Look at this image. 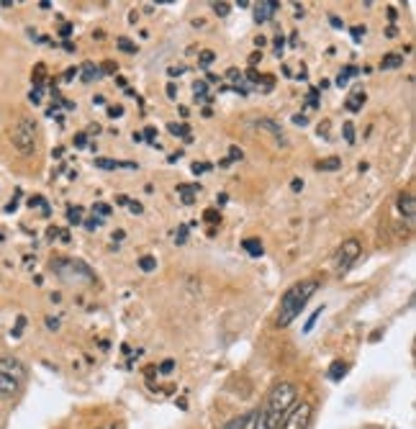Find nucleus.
Returning a JSON list of instances; mask_svg holds the SVG:
<instances>
[{"label": "nucleus", "instance_id": "052dcab7", "mask_svg": "<svg viewBox=\"0 0 416 429\" xmlns=\"http://www.w3.org/2000/svg\"><path fill=\"white\" fill-rule=\"evenodd\" d=\"M0 429H6V414H3V409H0Z\"/></svg>", "mask_w": 416, "mask_h": 429}, {"label": "nucleus", "instance_id": "c85d7f7f", "mask_svg": "<svg viewBox=\"0 0 416 429\" xmlns=\"http://www.w3.org/2000/svg\"><path fill=\"white\" fill-rule=\"evenodd\" d=\"M29 206H31V208H34V206H39V208H41V213H44V216H49V203H46L44 198H39V196H34V198L29 201Z\"/></svg>", "mask_w": 416, "mask_h": 429}, {"label": "nucleus", "instance_id": "5701e85b", "mask_svg": "<svg viewBox=\"0 0 416 429\" xmlns=\"http://www.w3.org/2000/svg\"><path fill=\"white\" fill-rule=\"evenodd\" d=\"M116 44H118V49H121V51H126V54H136V49H139V46H136L134 41H131V39H126V36H118V39H116Z\"/></svg>", "mask_w": 416, "mask_h": 429}, {"label": "nucleus", "instance_id": "bb28decb", "mask_svg": "<svg viewBox=\"0 0 416 429\" xmlns=\"http://www.w3.org/2000/svg\"><path fill=\"white\" fill-rule=\"evenodd\" d=\"M213 57H216L213 51H208V49L201 51V54H198V67H203V70H206V67H208V64L213 62Z\"/></svg>", "mask_w": 416, "mask_h": 429}, {"label": "nucleus", "instance_id": "c9c22d12", "mask_svg": "<svg viewBox=\"0 0 416 429\" xmlns=\"http://www.w3.org/2000/svg\"><path fill=\"white\" fill-rule=\"evenodd\" d=\"M101 221H103V218H98V216L88 218V221H85V229H88V231H96L98 226H101Z\"/></svg>", "mask_w": 416, "mask_h": 429}, {"label": "nucleus", "instance_id": "6ab92c4d", "mask_svg": "<svg viewBox=\"0 0 416 429\" xmlns=\"http://www.w3.org/2000/svg\"><path fill=\"white\" fill-rule=\"evenodd\" d=\"M255 417H257V411H250V414H242L239 419H231L229 424H226L224 429H244L247 424H252L255 422Z\"/></svg>", "mask_w": 416, "mask_h": 429}, {"label": "nucleus", "instance_id": "a878e982", "mask_svg": "<svg viewBox=\"0 0 416 429\" xmlns=\"http://www.w3.org/2000/svg\"><path fill=\"white\" fill-rule=\"evenodd\" d=\"M211 162H193V175H203V173H211Z\"/></svg>", "mask_w": 416, "mask_h": 429}, {"label": "nucleus", "instance_id": "680f3d73", "mask_svg": "<svg viewBox=\"0 0 416 429\" xmlns=\"http://www.w3.org/2000/svg\"><path fill=\"white\" fill-rule=\"evenodd\" d=\"M3 239H6V237H3V231H0V242H3Z\"/></svg>", "mask_w": 416, "mask_h": 429}, {"label": "nucleus", "instance_id": "79ce46f5", "mask_svg": "<svg viewBox=\"0 0 416 429\" xmlns=\"http://www.w3.org/2000/svg\"><path fill=\"white\" fill-rule=\"evenodd\" d=\"M290 188H293L295 193H301L303 191V180L301 178H293V180H290Z\"/></svg>", "mask_w": 416, "mask_h": 429}, {"label": "nucleus", "instance_id": "6e6d98bb", "mask_svg": "<svg viewBox=\"0 0 416 429\" xmlns=\"http://www.w3.org/2000/svg\"><path fill=\"white\" fill-rule=\"evenodd\" d=\"M77 72H80V70H77V67H75V70H67V72H64V80H72V77H75Z\"/></svg>", "mask_w": 416, "mask_h": 429}, {"label": "nucleus", "instance_id": "7ed1b4c3", "mask_svg": "<svg viewBox=\"0 0 416 429\" xmlns=\"http://www.w3.org/2000/svg\"><path fill=\"white\" fill-rule=\"evenodd\" d=\"M29 370L19 358L13 355H0V396L3 398H16L24 391Z\"/></svg>", "mask_w": 416, "mask_h": 429}, {"label": "nucleus", "instance_id": "ea45409f", "mask_svg": "<svg viewBox=\"0 0 416 429\" xmlns=\"http://www.w3.org/2000/svg\"><path fill=\"white\" fill-rule=\"evenodd\" d=\"M108 116H111V118H118V116H123V108H121V106H111Z\"/></svg>", "mask_w": 416, "mask_h": 429}, {"label": "nucleus", "instance_id": "4d7b16f0", "mask_svg": "<svg viewBox=\"0 0 416 429\" xmlns=\"http://www.w3.org/2000/svg\"><path fill=\"white\" fill-rule=\"evenodd\" d=\"M329 21H332V24H334V29H342V26H345L340 19H337V16H332V19H329Z\"/></svg>", "mask_w": 416, "mask_h": 429}, {"label": "nucleus", "instance_id": "423d86ee", "mask_svg": "<svg viewBox=\"0 0 416 429\" xmlns=\"http://www.w3.org/2000/svg\"><path fill=\"white\" fill-rule=\"evenodd\" d=\"M360 255H362V244L357 242V239H345V242L337 247V252H334V273L337 276H347L350 270H352V265L360 260Z\"/></svg>", "mask_w": 416, "mask_h": 429}, {"label": "nucleus", "instance_id": "4468645a", "mask_svg": "<svg viewBox=\"0 0 416 429\" xmlns=\"http://www.w3.org/2000/svg\"><path fill=\"white\" fill-rule=\"evenodd\" d=\"M380 67H383V70H398V67H404V54L388 51V54H383V59H380Z\"/></svg>", "mask_w": 416, "mask_h": 429}, {"label": "nucleus", "instance_id": "bf43d9fd", "mask_svg": "<svg viewBox=\"0 0 416 429\" xmlns=\"http://www.w3.org/2000/svg\"><path fill=\"white\" fill-rule=\"evenodd\" d=\"M167 96H170V98H175V85H173V83L167 85Z\"/></svg>", "mask_w": 416, "mask_h": 429}, {"label": "nucleus", "instance_id": "f8f14e48", "mask_svg": "<svg viewBox=\"0 0 416 429\" xmlns=\"http://www.w3.org/2000/svg\"><path fill=\"white\" fill-rule=\"evenodd\" d=\"M98 170H118V167H126V170H136V162L128 160H108V157H98L96 160Z\"/></svg>", "mask_w": 416, "mask_h": 429}, {"label": "nucleus", "instance_id": "864d4df0", "mask_svg": "<svg viewBox=\"0 0 416 429\" xmlns=\"http://www.w3.org/2000/svg\"><path fill=\"white\" fill-rule=\"evenodd\" d=\"M46 327H49V329H57V327H59V321H57V319H51V316H49V319H46Z\"/></svg>", "mask_w": 416, "mask_h": 429}, {"label": "nucleus", "instance_id": "a211bd4d", "mask_svg": "<svg viewBox=\"0 0 416 429\" xmlns=\"http://www.w3.org/2000/svg\"><path fill=\"white\" fill-rule=\"evenodd\" d=\"M80 75H83V83H93V80L101 77V70H98L93 62H85L83 67H80Z\"/></svg>", "mask_w": 416, "mask_h": 429}, {"label": "nucleus", "instance_id": "c756f323", "mask_svg": "<svg viewBox=\"0 0 416 429\" xmlns=\"http://www.w3.org/2000/svg\"><path fill=\"white\" fill-rule=\"evenodd\" d=\"M93 213H96L98 218L111 216V206L108 203H96V206H93Z\"/></svg>", "mask_w": 416, "mask_h": 429}, {"label": "nucleus", "instance_id": "9b49d317", "mask_svg": "<svg viewBox=\"0 0 416 429\" xmlns=\"http://www.w3.org/2000/svg\"><path fill=\"white\" fill-rule=\"evenodd\" d=\"M255 126H257V128H265V131H270V134L275 136V139L280 141V144H288V139H285V134H283V128L278 126V123L273 121V118H257Z\"/></svg>", "mask_w": 416, "mask_h": 429}, {"label": "nucleus", "instance_id": "4c0bfd02", "mask_svg": "<svg viewBox=\"0 0 416 429\" xmlns=\"http://www.w3.org/2000/svg\"><path fill=\"white\" fill-rule=\"evenodd\" d=\"M186 239H188V226H180V229H178V237H175V242H178V244H186Z\"/></svg>", "mask_w": 416, "mask_h": 429}, {"label": "nucleus", "instance_id": "a18cd8bd", "mask_svg": "<svg viewBox=\"0 0 416 429\" xmlns=\"http://www.w3.org/2000/svg\"><path fill=\"white\" fill-rule=\"evenodd\" d=\"M24 324H26V319L21 316L19 324H16V329H13V337H21V329H24Z\"/></svg>", "mask_w": 416, "mask_h": 429}, {"label": "nucleus", "instance_id": "49530a36", "mask_svg": "<svg viewBox=\"0 0 416 429\" xmlns=\"http://www.w3.org/2000/svg\"><path fill=\"white\" fill-rule=\"evenodd\" d=\"M352 36H355V39L365 36V26H355V29H352Z\"/></svg>", "mask_w": 416, "mask_h": 429}, {"label": "nucleus", "instance_id": "603ef678", "mask_svg": "<svg viewBox=\"0 0 416 429\" xmlns=\"http://www.w3.org/2000/svg\"><path fill=\"white\" fill-rule=\"evenodd\" d=\"M226 75H229L231 80H242V75H239V70H234V67H231V70L226 72Z\"/></svg>", "mask_w": 416, "mask_h": 429}, {"label": "nucleus", "instance_id": "412c9836", "mask_svg": "<svg viewBox=\"0 0 416 429\" xmlns=\"http://www.w3.org/2000/svg\"><path fill=\"white\" fill-rule=\"evenodd\" d=\"M167 131H170V134L173 136H180V139H191V126H188V123H170V126H167Z\"/></svg>", "mask_w": 416, "mask_h": 429}, {"label": "nucleus", "instance_id": "5fc2aeb1", "mask_svg": "<svg viewBox=\"0 0 416 429\" xmlns=\"http://www.w3.org/2000/svg\"><path fill=\"white\" fill-rule=\"evenodd\" d=\"M260 59H263V54H260V51H255V54H252V57H250V64H257V62H260Z\"/></svg>", "mask_w": 416, "mask_h": 429}, {"label": "nucleus", "instance_id": "37998d69", "mask_svg": "<svg viewBox=\"0 0 416 429\" xmlns=\"http://www.w3.org/2000/svg\"><path fill=\"white\" fill-rule=\"evenodd\" d=\"M75 144H77V147H85V144H88V134H77Z\"/></svg>", "mask_w": 416, "mask_h": 429}, {"label": "nucleus", "instance_id": "cd10ccee", "mask_svg": "<svg viewBox=\"0 0 416 429\" xmlns=\"http://www.w3.org/2000/svg\"><path fill=\"white\" fill-rule=\"evenodd\" d=\"M321 311H324V306H319V308H316V311H314V314L308 316V321H306V327H303V332L308 334V332H311V329H314V324H316V321H319Z\"/></svg>", "mask_w": 416, "mask_h": 429}, {"label": "nucleus", "instance_id": "2eb2a0df", "mask_svg": "<svg viewBox=\"0 0 416 429\" xmlns=\"http://www.w3.org/2000/svg\"><path fill=\"white\" fill-rule=\"evenodd\" d=\"M347 370H350V365H347L345 360H334L332 365H329V370H327V375L332 380H342L347 375Z\"/></svg>", "mask_w": 416, "mask_h": 429}, {"label": "nucleus", "instance_id": "4be33fe9", "mask_svg": "<svg viewBox=\"0 0 416 429\" xmlns=\"http://www.w3.org/2000/svg\"><path fill=\"white\" fill-rule=\"evenodd\" d=\"M139 268H141V273H154V270H157V260H154L152 255H141Z\"/></svg>", "mask_w": 416, "mask_h": 429}, {"label": "nucleus", "instance_id": "aec40b11", "mask_svg": "<svg viewBox=\"0 0 416 429\" xmlns=\"http://www.w3.org/2000/svg\"><path fill=\"white\" fill-rule=\"evenodd\" d=\"M242 247L250 252L252 257H263L265 255V247H263V242H260V239H244Z\"/></svg>", "mask_w": 416, "mask_h": 429}, {"label": "nucleus", "instance_id": "393cba45", "mask_svg": "<svg viewBox=\"0 0 416 429\" xmlns=\"http://www.w3.org/2000/svg\"><path fill=\"white\" fill-rule=\"evenodd\" d=\"M67 221H70V224H80V221H83V208H80V206L67 208Z\"/></svg>", "mask_w": 416, "mask_h": 429}, {"label": "nucleus", "instance_id": "c03bdc74", "mask_svg": "<svg viewBox=\"0 0 416 429\" xmlns=\"http://www.w3.org/2000/svg\"><path fill=\"white\" fill-rule=\"evenodd\" d=\"M128 208H131V213H141L144 208H141V203H136V201H128Z\"/></svg>", "mask_w": 416, "mask_h": 429}, {"label": "nucleus", "instance_id": "09e8293b", "mask_svg": "<svg viewBox=\"0 0 416 429\" xmlns=\"http://www.w3.org/2000/svg\"><path fill=\"white\" fill-rule=\"evenodd\" d=\"M103 72H116V64H113V62H106V64H103L101 75H103Z\"/></svg>", "mask_w": 416, "mask_h": 429}, {"label": "nucleus", "instance_id": "7c9ffc66", "mask_svg": "<svg viewBox=\"0 0 416 429\" xmlns=\"http://www.w3.org/2000/svg\"><path fill=\"white\" fill-rule=\"evenodd\" d=\"M231 6L229 3H213V13H216L218 19H224V16H229Z\"/></svg>", "mask_w": 416, "mask_h": 429}, {"label": "nucleus", "instance_id": "f257e3e1", "mask_svg": "<svg viewBox=\"0 0 416 429\" xmlns=\"http://www.w3.org/2000/svg\"><path fill=\"white\" fill-rule=\"evenodd\" d=\"M298 401V388L290 380H280L270 388L265 406L257 411L255 417V429H278L283 424V419L288 417V411Z\"/></svg>", "mask_w": 416, "mask_h": 429}, {"label": "nucleus", "instance_id": "20e7f679", "mask_svg": "<svg viewBox=\"0 0 416 429\" xmlns=\"http://www.w3.org/2000/svg\"><path fill=\"white\" fill-rule=\"evenodd\" d=\"M49 268L54 270L59 281L70 283V286H93L96 283V273L90 270V265L75 260V257H57L49 263Z\"/></svg>", "mask_w": 416, "mask_h": 429}, {"label": "nucleus", "instance_id": "13d9d810", "mask_svg": "<svg viewBox=\"0 0 416 429\" xmlns=\"http://www.w3.org/2000/svg\"><path fill=\"white\" fill-rule=\"evenodd\" d=\"M255 44H257V46H265V44H268V39H265V36H257Z\"/></svg>", "mask_w": 416, "mask_h": 429}, {"label": "nucleus", "instance_id": "9d476101", "mask_svg": "<svg viewBox=\"0 0 416 429\" xmlns=\"http://www.w3.org/2000/svg\"><path fill=\"white\" fill-rule=\"evenodd\" d=\"M201 191H203V188H201V183H180V186H178V196H180V201H183V203H193V201L201 196Z\"/></svg>", "mask_w": 416, "mask_h": 429}, {"label": "nucleus", "instance_id": "3c124183", "mask_svg": "<svg viewBox=\"0 0 416 429\" xmlns=\"http://www.w3.org/2000/svg\"><path fill=\"white\" fill-rule=\"evenodd\" d=\"M183 72H186V67H170V75H173V77L183 75Z\"/></svg>", "mask_w": 416, "mask_h": 429}, {"label": "nucleus", "instance_id": "2f4dec72", "mask_svg": "<svg viewBox=\"0 0 416 429\" xmlns=\"http://www.w3.org/2000/svg\"><path fill=\"white\" fill-rule=\"evenodd\" d=\"M342 134H345L347 144H352V141H355V123H350V121H347L345 126H342Z\"/></svg>", "mask_w": 416, "mask_h": 429}, {"label": "nucleus", "instance_id": "f3484780", "mask_svg": "<svg viewBox=\"0 0 416 429\" xmlns=\"http://www.w3.org/2000/svg\"><path fill=\"white\" fill-rule=\"evenodd\" d=\"M316 170H324V173H337V170H342V160H340V157H327V160H319V162H316Z\"/></svg>", "mask_w": 416, "mask_h": 429}, {"label": "nucleus", "instance_id": "e433bc0d", "mask_svg": "<svg viewBox=\"0 0 416 429\" xmlns=\"http://www.w3.org/2000/svg\"><path fill=\"white\" fill-rule=\"evenodd\" d=\"M173 370H175V360H165V363L160 365V373H162V375H167V373H173Z\"/></svg>", "mask_w": 416, "mask_h": 429}, {"label": "nucleus", "instance_id": "8fccbe9b", "mask_svg": "<svg viewBox=\"0 0 416 429\" xmlns=\"http://www.w3.org/2000/svg\"><path fill=\"white\" fill-rule=\"evenodd\" d=\"M59 34H62V36H70V34H72V26H70V24H64L62 29H59Z\"/></svg>", "mask_w": 416, "mask_h": 429}, {"label": "nucleus", "instance_id": "58836bf2", "mask_svg": "<svg viewBox=\"0 0 416 429\" xmlns=\"http://www.w3.org/2000/svg\"><path fill=\"white\" fill-rule=\"evenodd\" d=\"M283 51H285V39H283V36H275V54L280 57Z\"/></svg>", "mask_w": 416, "mask_h": 429}, {"label": "nucleus", "instance_id": "72a5a7b5", "mask_svg": "<svg viewBox=\"0 0 416 429\" xmlns=\"http://www.w3.org/2000/svg\"><path fill=\"white\" fill-rule=\"evenodd\" d=\"M308 106H311V108H319V88H311V96H308Z\"/></svg>", "mask_w": 416, "mask_h": 429}, {"label": "nucleus", "instance_id": "6e6552de", "mask_svg": "<svg viewBox=\"0 0 416 429\" xmlns=\"http://www.w3.org/2000/svg\"><path fill=\"white\" fill-rule=\"evenodd\" d=\"M396 208H398V213L406 218V221H414V216H416V201H414V193H401L398 196V201H396Z\"/></svg>", "mask_w": 416, "mask_h": 429}, {"label": "nucleus", "instance_id": "1a4fd4ad", "mask_svg": "<svg viewBox=\"0 0 416 429\" xmlns=\"http://www.w3.org/2000/svg\"><path fill=\"white\" fill-rule=\"evenodd\" d=\"M278 8H280V3L278 0H260L255 8V21L257 24H265V21H270L273 16L278 13Z\"/></svg>", "mask_w": 416, "mask_h": 429}, {"label": "nucleus", "instance_id": "f704fd0d", "mask_svg": "<svg viewBox=\"0 0 416 429\" xmlns=\"http://www.w3.org/2000/svg\"><path fill=\"white\" fill-rule=\"evenodd\" d=\"M206 221H211V224H216V221H221V213H218L216 208H208V211H206Z\"/></svg>", "mask_w": 416, "mask_h": 429}, {"label": "nucleus", "instance_id": "a19ab883", "mask_svg": "<svg viewBox=\"0 0 416 429\" xmlns=\"http://www.w3.org/2000/svg\"><path fill=\"white\" fill-rule=\"evenodd\" d=\"M293 123H295V126H306L308 118H306L303 113H295V116H293Z\"/></svg>", "mask_w": 416, "mask_h": 429}, {"label": "nucleus", "instance_id": "39448f33", "mask_svg": "<svg viewBox=\"0 0 416 429\" xmlns=\"http://www.w3.org/2000/svg\"><path fill=\"white\" fill-rule=\"evenodd\" d=\"M11 141L13 147L19 149V154L24 157H31L36 152V141H39V128H36V121L29 118V116H21L16 126L11 128Z\"/></svg>", "mask_w": 416, "mask_h": 429}, {"label": "nucleus", "instance_id": "0eeeda50", "mask_svg": "<svg viewBox=\"0 0 416 429\" xmlns=\"http://www.w3.org/2000/svg\"><path fill=\"white\" fill-rule=\"evenodd\" d=\"M311 419H314V404L311 401H301V404H295L288 411V417L283 419V424L278 429H308Z\"/></svg>", "mask_w": 416, "mask_h": 429}, {"label": "nucleus", "instance_id": "473e14b6", "mask_svg": "<svg viewBox=\"0 0 416 429\" xmlns=\"http://www.w3.org/2000/svg\"><path fill=\"white\" fill-rule=\"evenodd\" d=\"M244 157V152L239 147H229V157H226V160L229 162H237V160H242Z\"/></svg>", "mask_w": 416, "mask_h": 429}, {"label": "nucleus", "instance_id": "de8ad7c7", "mask_svg": "<svg viewBox=\"0 0 416 429\" xmlns=\"http://www.w3.org/2000/svg\"><path fill=\"white\" fill-rule=\"evenodd\" d=\"M144 139H147L149 144H154V128H152V126H149L147 131H144Z\"/></svg>", "mask_w": 416, "mask_h": 429}, {"label": "nucleus", "instance_id": "dca6fc26", "mask_svg": "<svg viewBox=\"0 0 416 429\" xmlns=\"http://www.w3.org/2000/svg\"><path fill=\"white\" fill-rule=\"evenodd\" d=\"M357 75H360V67H355V64H347V67H342L340 75H337V85H340V88H347L350 77H357Z\"/></svg>", "mask_w": 416, "mask_h": 429}, {"label": "nucleus", "instance_id": "ddd939ff", "mask_svg": "<svg viewBox=\"0 0 416 429\" xmlns=\"http://www.w3.org/2000/svg\"><path fill=\"white\" fill-rule=\"evenodd\" d=\"M365 101H367V93H365L362 88H357V90L352 93V96H350V98L345 101V108H347V111H352V113H357V111L362 108V106H365Z\"/></svg>", "mask_w": 416, "mask_h": 429}, {"label": "nucleus", "instance_id": "f03ea898", "mask_svg": "<svg viewBox=\"0 0 416 429\" xmlns=\"http://www.w3.org/2000/svg\"><path fill=\"white\" fill-rule=\"evenodd\" d=\"M316 291H319V281H314V278L293 283V286L283 293L280 306H278V319H275L278 327H288V324H293V321L298 319V314L306 308V303L316 296Z\"/></svg>", "mask_w": 416, "mask_h": 429}, {"label": "nucleus", "instance_id": "b1692460", "mask_svg": "<svg viewBox=\"0 0 416 429\" xmlns=\"http://www.w3.org/2000/svg\"><path fill=\"white\" fill-rule=\"evenodd\" d=\"M193 93H196V101H201V103L208 101V85H206V83H196V85H193Z\"/></svg>", "mask_w": 416, "mask_h": 429}]
</instances>
